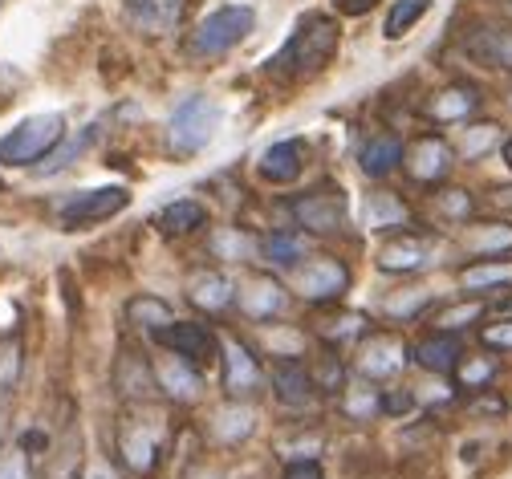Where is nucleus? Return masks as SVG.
Wrapping results in <instances>:
<instances>
[{
	"instance_id": "nucleus-1",
	"label": "nucleus",
	"mask_w": 512,
	"mask_h": 479,
	"mask_svg": "<svg viewBox=\"0 0 512 479\" xmlns=\"http://www.w3.org/2000/svg\"><path fill=\"white\" fill-rule=\"evenodd\" d=\"M334 53H338V21L326 13H305L289 33L285 49L269 65L273 74H285V78H313L317 70H326Z\"/></svg>"
},
{
	"instance_id": "nucleus-2",
	"label": "nucleus",
	"mask_w": 512,
	"mask_h": 479,
	"mask_svg": "<svg viewBox=\"0 0 512 479\" xmlns=\"http://www.w3.org/2000/svg\"><path fill=\"white\" fill-rule=\"evenodd\" d=\"M57 143H66V118L61 114H33L0 139V163L5 167H29V163L45 159Z\"/></svg>"
},
{
	"instance_id": "nucleus-3",
	"label": "nucleus",
	"mask_w": 512,
	"mask_h": 479,
	"mask_svg": "<svg viewBox=\"0 0 512 479\" xmlns=\"http://www.w3.org/2000/svg\"><path fill=\"white\" fill-rule=\"evenodd\" d=\"M220 118H224V110H220L216 98H208V94L183 98V102L175 106V114H171V126H167L171 151H175V155H196V151H204V147L212 143Z\"/></svg>"
},
{
	"instance_id": "nucleus-4",
	"label": "nucleus",
	"mask_w": 512,
	"mask_h": 479,
	"mask_svg": "<svg viewBox=\"0 0 512 479\" xmlns=\"http://www.w3.org/2000/svg\"><path fill=\"white\" fill-rule=\"evenodd\" d=\"M256 29V13L244 5H224L212 17L200 21L196 37H191V53L196 57H224L228 49H236L248 33Z\"/></svg>"
},
{
	"instance_id": "nucleus-5",
	"label": "nucleus",
	"mask_w": 512,
	"mask_h": 479,
	"mask_svg": "<svg viewBox=\"0 0 512 479\" xmlns=\"http://www.w3.org/2000/svg\"><path fill=\"white\" fill-rule=\"evenodd\" d=\"M289 285L293 293H301L305 301H338L346 289H350V272L342 260L334 256H305L297 268H289Z\"/></svg>"
},
{
	"instance_id": "nucleus-6",
	"label": "nucleus",
	"mask_w": 512,
	"mask_h": 479,
	"mask_svg": "<svg viewBox=\"0 0 512 479\" xmlns=\"http://www.w3.org/2000/svg\"><path fill=\"white\" fill-rule=\"evenodd\" d=\"M126 203H131V191L126 187H94V191H74L70 199L57 203V220L61 228H90V224H102L110 216H118Z\"/></svg>"
},
{
	"instance_id": "nucleus-7",
	"label": "nucleus",
	"mask_w": 512,
	"mask_h": 479,
	"mask_svg": "<svg viewBox=\"0 0 512 479\" xmlns=\"http://www.w3.org/2000/svg\"><path fill=\"white\" fill-rule=\"evenodd\" d=\"M118 451L131 471H151L163 455V427L151 415H126L118 427Z\"/></svg>"
},
{
	"instance_id": "nucleus-8",
	"label": "nucleus",
	"mask_w": 512,
	"mask_h": 479,
	"mask_svg": "<svg viewBox=\"0 0 512 479\" xmlns=\"http://www.w3.org/2000/svg\"><path fill=\"white\" fill-rule=\"evenodd\" d=\"M155 341H159L163 350L187 358V362H212L216 358V346H220L216 333L208 325H200V321H171V325H163L155 333Z\"/></svg>"
},
{
	"instance_id": "nucleus-9",
	"label": "nucleus",
	"mask_w": 512,
	"mask_h": 479,
	"mask_svg": "<svg viewBox=\"0 0 512 479\" xmlns=\"http://www.w3.org/2000/svg\"><path fill=\"white\" fill-rule=\"evenodd\" d=\"M265 390V374L261 362H256L240 341H228L224 346V394L232 402H252L256 394Z\"/></svg>"
},
{
	"instance_id": "nucleus-10",
	"label": "nucleus",
	"mask_w": 512,
	"mask_h": 479,
	"mask_svg": "<svg viewBox=\"0 0 512 479\" xmlns=\"http://www.w3.org/2000/svg\"><path fill=\"white\" fill-rule=\"evenodd\" d=\"M122 9H126V21H131L139 33L163 37V33L183 25L191 0H122Z\"/></svg>"
},
{
	"instance_id": "nucleus-11",
	"label": "nucleus",
	"mask_w": 512,
	"mask_h": 479,
	"mask_svg": "<svg viewBox=\"0 0 512 479\" xmlns=\"http://www.w3.org/2000/svg\"><path fill=\"white\" fill-rule=\"evenodd\" d=\"M293 216L305 232H317V236H330V232H342L346 228V199L342 195H326V191H309L293 203Z\"/></svg>"
},
{
	"instance_id": "nucleus-12",
	"label": "nucleus",
	"mask_w": 512,
	"mask_h": 479,
	"mask_svg": "<svg viewBox=\"0 0 512 479\" xmlns=\"http://www.w3.org/2000/svg\"><path fill=\"white\" fill-rule=\"evenodd\" d=\"M403 362H407V358H403V341H399V337H387V333L362 341V350H358V358H354L358 374L370 378V382L395 378V374L403 370Z\"/></svg>"
},
{
	"instance_id": "nucleus-13",
	"label": "nucleus",
	"mask_w": 512,
	"mask_h": 479,
	"mask_svg": "<svg viewBox=\"0 0 512 479\" xmlns=\"http://www.w3.org/2000/svg\"><path fill=\"white\" fill-rule=\"evenodd\" d=\"M21 370H25V341H21V333H5L0 337V439H5V431H9Z\"/></svg>"
},
{
	"instance_id": "nucleus-14",
	"label": "nucleus",
	"mask_w": 512,
	"mask_h": 479,
	"mask_svg": "<svg viewBox=\"0 0 512 479\" xmlns=\"http://www.w3.org/2000/svg\"><path fill=\"white\" fill-rule=\"evenodd\" d=\"M244 317L252 321H273L281 309H285V285L277 277H265V272H256V277H248L236 293Z\"/></svg>"
},
{
	"instance_id": "nucleus-15",
	"label": "nucleus",
	"mask_w": 512,
	"mask_h": 479,
	"mask_svg": "<svg viewBox=\"0 0 512 479\" xmlns=\"http://www.w3.org/2000/svg\"><path fill=\"white\" fill-rule=\"evenodd\" d=\"M403 163H407L411 179L435 183V179H443L447 171H452V147H447L439 134H427V139H419L411 147V155H403Z\"/></svg>"
},
{
	"instance_id": "nucleus-16",
	"label": "nucleus",
	"mask_w": 512,
	"mask_h": 479,
	"mask_svg": "<svg viewBox=\"0 0 512 479\" xmlns=\"http://www.w3.org/2000/svg\"><path fill=\"white\" fill-rule=\"evenodd\" d=\"M431 240L427 236H395L378 248V268L387 272H419L431 264Z\"/></svg>"
},
{
	"instance_id": "nucleus-17",
	"label": "nucleus",
	"mask_w": 512,
	"mask_h": 479,
	"mask_svg": "<svg viewBox=\"0 0 512 479\" xmlns=\"http://www.w3.org/2000/svg\"><path fill=\"white\" fill-rule=\"evenodd\" d=\"M155 382H159V390H167L175 402H200V394H204L200 370H191V362L179 358V354H175V358H159Z\"/></svg>"
},
{
	"instance_id": "nucleus-18",
	"label": "nucleus",
	"mask_w": 512,
	"mask_h": 479,
	"mask_svg": "<svg viewBox=\"0 0 512 479\" xmlns=\"http://www.w3.org/2000/svg\"><path fill=\"white\" fill-rule=\"evenodd\" d=\"M273 390H277L281 406H289V410H309L317 402V382L309 378V370L301 362H281L273 370Z\"/></svg>"
},
{
	"instance_id": "nucleus-19",
	"label": "nucleus",
	"mask_w": 512,
	"mask_h": 479,
	"mask_svg": "<svg viewBox=\"0 0 512 479\" xmlns=\"http://www.w3.org/2000/svg\"><path fill=\"white\" fill-rule=\"evenodd\" d=\"M187 301H191V305H200L204 313H220V309H228V305L236 301V289H232V281L224 277V272L204 268V272H191V281H187Z\"/></svg>"
},
{
	"instance_id": "nucleus-20",
	"label": "nucleus",
	"mask_w": 512,
	"mask_h": 479,
	"mask_svg": "<svg viewBox=\"0 0 512 479\" xmlns=\"http://www.w3.org/2000/svg\"><path fill=\"white\" fill-rule=\"evenodd\" d=\"M415 362L423 370H431V374H452L464 362V346H460L456 333H443L439 329L435 337H427V341H419V346H415Z\"/></svg>"
},
{
	"instance_id": "nucleus-21",
	"label": "nucleus",
	"mask_w": 512,
	"mask_h": 479,
	"mask_svg": "<svg viewBox=\"0 0 512 479\" xmlns=\"http://www.w3.org/2000/svg\"><path fill=\"white\" fill-rule=\"evenodd\" d=\"M305 167V147L301 139H285V143H273L265 155H261V175L269 183H293Z\"/></svg>"
},
{
	"instance_id": "nucleus-22",
	"label": "nucleus",
	"mask_w": 512,
	"mask_h": 479,
	"mask_svg": "<svg viewBox=\"0 0 512 479\" xmlns=\"http://www.w3.org/2000/svg\"><path fill=\"white\" fill-rule=\"evenodd\" d=\"M358 163L370 179H387L403 163V143L395 139V134H374V139L358 151Z\"/></svg>"
},
{
	"instance_id": "nucleus-23",
	"label": "nucleus",
	"mask_w": 512,
	"mask_h": 479,
	"mask_svg": "<svg viewBox=\"0 0 512 479\" xmlns=\"http://www.w3.org/2000/svg\"><path fill=\"white\" fill-rule=\"evenodd\" d=\"M468 53L492 70H512V29H480L468 41Z\"/></svg>"
},
{
	"instance_id": "nucleus-24",
	"label": "nucleus",
	"mask_w": 512,
	"mask_h": 479,
	"mask_svg": "<svg viewBox=\"0 0 512 479\" xmlns=\"http://www.w3.org/2000/svg\"><path fill=\"white\" fill-rule=\"evenodd\" d=\"M118 386H122V398H135V402L147 398V394H155L159 390L155 366H143V358L135 350H126L122 362H118Z\"/></svg>"
},
{
	"instance_id": "nucleus-25",
	"label": "nucleus",
	"mask_w": 512,
	"mask_h": 479,
	"mask_svg": "<svg viewBox=\"0 0 512 479\" xmlns=\"http://www.w3.org/2000/svg\"><path fill=\"white\" fill-rule=\"evenodd\" d=\"M476 106H480V98H476L472 86H447V90H439V94L431 98V118H435V122H460V118H468Z\"/></svg>"
},
{
	"instance_id": "nucleus-26",
	"label": "nucleus",
	"mask_w": 512,
	"mask_h": 479,
	"mask_svg": "<svg viewBox=\"0 0 512 479\" xmlns=\"http://www.w3.org/2000/svg\"><path fill=\"white\" fill-rule=\"evenodd\" d=\"M204 220H208V212L200 208V203H191V199H175V203H167V208L159 212V228L167 236L196 232V228H204Z\"/></svg>"
},
{
	"instance_id": "nucleus-27",
	"label": "nucleus",
	"mask_w": 512,
	"mask_h": 479,
	"mask_svg": "<svg viewBox=\"0 0 512 479\" xmlns=\"http://www.w3.org/2000/svg\"><path fill=\"white\" fill-rule=\"evenodd\" d=\"M366 228L387 232V228H407V208L399 203V195H370L366 199Z\"/></svg>"
},
{
	"instance_id": "nucleus-28",
	"label": "nucleus",
	"mask_w": 512,
	"mask_h": 479,
	"mask_svg": "<svg viewBox=\"0 0 512 479\" xmlns=\"http://www.w3.org/2000/svg\"><path fill=\"white\" fill-rule=\"evenodd\" d=\"M427 9H431V0H395L391 13H387V25H382V33H387L391 41L407 37V29L427 17Z\"/></svg>"
},
{
	"instance_id": "nucleus-29",
	"label": "nucleus",
	"mask_w": 512,
	"mask_h": 479,
	"mask_svg": "<svg viewBox=\"0 0 512 479\" xmlns=\"http://www.w3.org/2000/svg\"><path fill=\"white\" fill-rule=\"evenodd\" d=\"M305 252H309V244H305L297 232H273V236L265 240V256H269L273 264H281V268H297V264L305 260Z\"/></svg>"
},
{
	"instance_id": "nucleus-30",
	"label": "nucleus",
	"mask_w": 512,
	"mask_h": 479,
	"mask_svg": "<svg viewBox=\"0 0 512 479\" xmlns=\"http://www.w3.org/2000/svg\"><path fill=\"white\" fill-rule=\"evenodd\" d=\"M126 317H131V325H143V329H155V333L163 325H171V309L159 297H135L131 305H126Z\"/></svg>"
},
{
	"instance_id": "nucleus-31",
	"label": "nucleus",
	"mask_w": 512,
	"mask_h": 479,
	"mask_svg": "<svg viewBox=\"0 0 512 479\" xmlns=\"http://www.w3.org/2000/svg\"><path fill=\"white\" fill-rule=\"evenodd\" d=\"M252 431V406L248 402H236L232 410H220V419H216V435L224 443H236Z\"/></svg>"
},
{
	"instance_id": "nucleus-32",
	"label": "nucleus",
	"mask_w": 512,
	"mask_h": 479,
	"mask_svg": "<svg viewBox=\"0 0 512 479\" xmlns=\"http://www.w3.org/2000/svg\"><path fill=\"white\" fill-rule=\"evenodd\" d=\"M90 143H94V126H86V130L78 134V139H70L66 147L57 143V147L49 151V163L41 167V175H53V171H61V167H70V163H74V159H78V155H82Z\"/></svg>"
},
{
	"instance_id": "nucleus-33",
	"label": "nucleus",
	"mask_w": 512,
	"mask_h": 479,
	"mask_svg": "<svg viewBox=\"0 0 512 479\" xmlns=\"http://www.w3.org/2000/svg\"><path fill=\"white\" fill-rule=\"evenodd\" d=\"M431 305V293H423V289H403L399 297H387V317H399V321H411V317H419L423 309Z\"/></svg>"
},
{
	"instance_id": "nucleus-34",
	"label": "nucleus",
	"mask_w": 512,
	"mask_h": 479,
	"mask_svg": "<svg viewBox=\"0 0 512 479\" xmlns=\"http://www.w3.org/2000/svg\"><path fill=\"white\" fill-rule=\"evenodd\" d=\"M468 248H472V252H480V256H500V252H512V228H508V224H492V228L476 232Z\"/></svg>"
},
{
	"instance_id": "nucleus-35",
	"label": "nucleus",
	"mask_w": 512,
	"mask_h": 479,
	"mask_svg": "<svg viewBox=\"0 0 512 479\" xmlns=\"http://www.w3.org/2000/svg\"><path fill=\"white\" fill-rule=\"evenodd\" d=\"M512 281V264H476L464 272V289H492Z\"/></svg>"
},
{
	"instance_id": "nucleus-36",
	"label": "nucleus",
	"mask_w": 512,
	"mask_h": 479,
	"mask_svg": "<svg viewBox=\"0 0 512 479\" xmlns=\"http://www.w3.org/2000/svg\"><path fill=\"white\" fill-rule=\"evenodd\" d=\"M382 410V394L378 390H370V386H350V394H346V415H354V419H370V415H378Z\"/></svg>"
},
{
	"instance_id": "nucleus-37",
	"label": "nucleus",
	"mask_w": 512,
	"mask_h": 479,
	"mask_svg": "<svg viewBox=\"0 0 512 479\" xmlns=\"http://www.w3.org/2000/svg\"><path fill=\"white\" fill-rule=\"evenodd\" d=\"M480 317H484V305L480 301H464V305H452L447 313H439V329L443 333H456V329H464V325H472Z\"/></svg>"
},
{
	"instance_id": "nucleus-38",
	"label": "nucleus",
	"mask_w": 512,
	"mask_h": 479,
	"mask_svg": "<svg viewBox=\"0 0 512 479\" xmlns=\"http://www.w3.org/2000/svg\"><path fill=\"white\" fill-rule=\"evenodd\" d=\"M0 479H33V471H29V451H25V447L0 451Z\"/></svg>"
},
{
	"instance_id": "nucleus-39",
	"label": "nucleus",
	"mask_w": 512,
	"mask_h": 479,
	"mask_svg": "<svg viewBox=\"0 0 512 479\" xmlns=\"http://www.w3.org/2000/svg\"><path fill=\"white\" fill-rule=\"evenodd\" d=\"M496 143V126H472L464 134V159H480Z\"/></svg>"
},
{
	"instance_id": "nucleus-40",
	"label": "nucleus",
	"mask_w": 512,
	"mask_h": 479,
	"mask_svg": "<svg viewBox=\"0 0 512 479\" xmlns=\"http://www.w3.org/2000/svg\"><path fill=\"white\" fill-rule=\"evenodd\" d=\"M484 346H492V350H512V321L488 325V329H484Z\"/></svg>"
},
{
	"instance_id": "nucleus-41",
	"label": "nucleus",
	"mask_w": 512,
	"mask_h": 479,
	"mask_svg": "<svg viewBox=\"0 0 512 479\" xmlns=\"http://www.w3.org/2000/svg\"><path fill=\"white\" fill-rule=\"evenodd\" d=\"M362 325H366L362 317H338V321H334V329H322V333H326V337H334V341H350V337H358V333H362Z\"/></svg>"
},
{
	"instance_id": "nucleus-42",
	"label": "nucleus",
	"mask_w": 512,
	"mask_h": 479,
	"mask_svg": "<svg viewBox=\"0 0 512 479\" xmlns=\"http://www.w3.org/2000/svg\"><path fill=\"white\" fill-rule=\"evenodd\" d=\"M492 374H496L492 362H468V366H460V382H464V386H480V382H488Z\"/></svg>"
},
{
	"instance_id": "nucleus-43",
	"label": "nucleus",
	"mask_w": 512,
	"mask_h": 479,
	"mask_svg": "<svg viewBox=\"0 0 512 479\" xmlns=\"http://www.w3.org/2000/svg\"><path fill=\"white\" fill-rule=\"evenodd\" d=\"M439 203H443V212H447V216H456V220L472 212V199H468L464 191H443V199H439Z\"/></svg>"
},
{
	"instance_id": "nucleus-44",
	"label": "nucleus",
	"mask_w": 512,
	"mask_h": 479,
	"mask_svg": "<svg viewBox=\"0 0 512 479\" xmlns=\"http://www.w3.org/2000/svg\"><path fill=\"white\" fill-rule=\"evenodd\" d=\"M285 479H322V463H317V459H293Z\"/></svg>"
},
{
	"instance_id": "nucleus-45",
	"label": "nucleus",
	"mask_w": 512,
	"mask_h": 479,
	"mask_svg": "<svg viewBox=\"0 0 512 479\" xmlns=\"http://www.w3.org/2000/svg\"><path fill=\"white\" fill-rule=\"evenodd\" d=\"M411 406H415V394H407V390L382 394V410H387V415H403V410H411Z\"/></svg>"
},
{
	"instance_id": "nucleus-46",
	"label": "nucleus",
	"mask_w": 512,
	"mask_h": 479,
	"mask_svg": "<svg viewBox=\"0 0 512 479\" xmlns=\"http://www.w3.org/2000/svg\"><path fill=\"white\" fill-rule=\"evenodd\" d=\"M334 5H338V13H346V17H366V13L378 5V0H334Z\"/></svg>"
},
{
	"instance_id": "nucleus-47",
	"label": "nucleus",
	"mask_w": 512,
	"mask_h": 479,
	"mask_svg": "<svg viewBox=\"0 0 512 479\" xmlns=\"http://www.w3.org/2000/svg\"><path fill=\"white\" fill-rule=\"evenodd\" d=\"M82 479H118V471H114L110 463H102V459H94V463H86V471H82Z\"/></svg>"
},
{
	"instance_id": "nucleus-48",
	"label": "nucleus",
	"mask_w": 512,
	"mask_h": 479,
	"mask_svg": "<svg viewBox=\"0 0 512 479\" xmlns=\"http://www.w3.org/2000/svg\"><path fill=\"white\" fill-rule=\"evenodd\" d=\"M240 236L236 232H224V236H216V252H224V256H240Z\"/></svg>"
},
{
	"instance_id": "nucleus-49",
	"label": "nucleus",
	"mask_w": 512,
	"mask_h": 479,
	"mask_svg": "<svg viewBox=\"0 0 512 479\" xmlns=\"http://www.w3.org/2000/svg\"><path fill=\"white\" fill-rule=\"evenodd\" d=\"M504 163H508V167H512V139H508V143H504Z\"/></svg>"
},
{
	"instance_id": "nucleus-50",
	"label": "nucleus",
	"mask_w": 512,
	"mask_h": 479,
	"mask_svg": "<svg viewBox=\"0 0 512 479\" xmlns=\"http://www.w3.org/2000/svg\"><path fill=\"white\" fill-rule=\"evenodd\" d=\"M508 102H512V98H508Z\"/></svg>"
}]
</instances>
